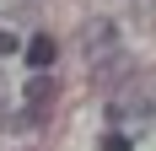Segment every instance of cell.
<instances>
[{
	"label": "cell",
	"instance_id": "cell-7",
	"mask_svg": "<svg viewBox=\"0 0 156 151\" xmlns=\"http://www.w3.org/2000/svg\"><path fill=\"white\" fill-rule=\"evenodd\" d=\"M5 113H11V108H5V81H0V130H5Z\"/></svg>",
	"mask_w": 156,
	"mask_h": 151
},
{
	"label": "cell",
	"instance_id": "cell-3",
	"mask_svg": "<svg viewBox=\"0 0 156 151\" xmlns=\"http://www.w3.org/2000/svg\"><path fill=\"white\" fill-rule=\"evenodd\" d=\"M22 54H27V65H32V70L43 76V70H48V65L59 60V43H54V38H48V32H38V38H32V43H27V49H22Z\"/></svg>",
	"mask_w": 156,
	"mask_h": 151
},
{
	"label": "cell",
	"instance_id": "cell-4",
	"mask_svg": "<svg viewBox=\"0 0 156 151\" xmlns=\"http://www.w3.org/2000/svg\"><path fill=\"white\" fill-rule=\"evenodd\" d=\"M102 151H135V140H129L124 130H108V135H102Z\"/></svg>",
	"mask_w": 156,
	"mask_h": 151
},
{
	"label": "cell",
	"instance_id": "cell-2",
	"mask_svg": "<svg viewBox=\"0 0 156 151\" xmlns=\"http://www.w3.org/2000/svg\"><path fill=\"white\" fill-rule=\"evenodd\" d=\"M54 97H59V81H54V76H32L27 87H22V103H27V113L38 124H43V113L54 108Z\"/></svg>",
	"mask_w": 156,
	"mask_h": 151
},
{
	"label": "cell",
	"instance_id": "cell-6",
	"mask_svg": "<svg viewBox=\"0 0 156 151\" xmlns=\"http://www.w3.org/2000/svg\"><path fill=\"white\" fill-rule=\"evenodd\" d=\"M0 54H16V38H11L5 27H0Z\"/></svg>",
	"mask_w": 156,
	"mask_h": 151
},
{
	"label": "cell",
	"instance_id": "cell-5",
	"mask_svg": "<svg viewBox=\"0 0 156 151\" xmlns=\"http://www.w3.org/2000/svg\"><path fill=\"white\" fill-rule=\"evenodd\" d=\"M5 130H38V119H32L27 108H16V113H5Z\"/></svg>",
	"mask_w": 156,
	"mask_h": 151
},
{
	"label": "cell",
	"instance_id": "cell-1",
	"mask_svg": "<svg viewBox=\"0 0 156 151\" xmlns=\"http://www.w3.org/2000/svg\"><path fill=\"white\" fill-rule=\"evenodd\" d=\"M81 54H86L92 65H102V60L119 54V27H113L108 16H92V22L81 27Z\"/></svg>",
	"mask_w": 156,
	"mask_h": 151
}]
</instances>
